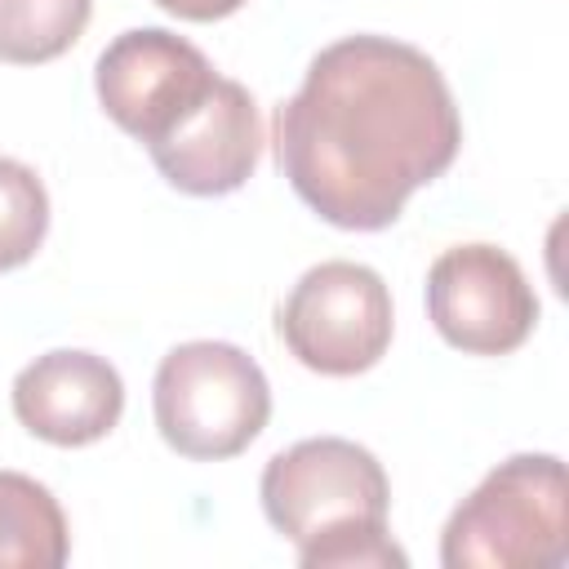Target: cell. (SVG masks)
<instances>
[{
  "mask_svg": "<svg viewBox=\"0 0 569 569\" xmlns=\"http://www.w3.org/2000/svg\"><path fill=\"white\" fill-rule=\"evenodd\" d=\"M462 147L440 67L391 36L325 44L298 93L276 107V164L293 196L342 231L391 227Z\"/></svg>",
  "mask_w": 569,
  "mask_h": 569,
  "instance_id": "obj_1",
  "label": "cell"
},
{
  "mask_svg": "<svg viewBox=\"0 0 569 569\" xmlns=\"http://www.w3.org/2000/svg\"><path fill=\"white\" fill-rule=\"evenodd\" d=\"M262 511L298 547L302 569H387L409 556L387 533L391 485L382 462L342 436H311L262 467Z\"/></svg>",
  "mask_w": 569,
  "mask_h": 569,
  "instance_id": "obj_2",
  "label": "cell"
},
{
  "mask_svg": "<svg viewBox=\"0 0 569 569\" xmlns=\"http://www.w3.org/2000/svg\"><path fill=\"white\" fill-rule=\"evenodd\" d=\"M569 560V493L556 453L498 462L440 533L445 569H560Z\"/></svg>",
  "mask_w": 569,
  "mask_h": 569,
  "instance_id": "obj_3",
  "label": "cell"
},
{
  "mask_svg": "<svg viewBox=\"0 0 569 569\" xmlns=\"http://www.w3.org/2000/svg\"><path fill=\"white\" fill-rule=\"evenodd\" d=\"M151 409L173 453L191 462H218L244 453L262 436L271 418V387L249 351L200 338L173 347L160 360Z\"/></svg>",
  "mask_w": 569,
  "mask_h": 569,
  "instance_id": "obj_4",
  "label": "cell"
},
{
  "mask_svg": "<svg viewBox=\"0 0 569 569\" xmlns=\"http://www.w3.org/2000/svg\"><path fill=\"white\" fill-rule=\"evenodd\" d=\"M276 329L298 365L325 378H356L391 347V293L365 262H320L302 271L276 311Z\"/></svg>",
  "mask_w": 569,
  "mask_h": 569,
  "instance_id": "obj_5",
  "label": "cell"
},
{
  "mask_svg": "<svg viewBox=\"0 0 569 569\" xmlns=\"http://www.w3.org/2000/svg\"><path fill=\"white\" fill-rule=\"evenodd\" d=\"M218 84L213 62L164 27H133L116 36L93 67L102 111L142 147L160 142Z\"/></svg>",
  "mask_w": 569,
  "mask_h": 569,
  "instance_id": "obj_6",
  "label": "cell"
},
{
  "mask_svg": "<svg viewBox=\"0 0 569 569\" xmlns=\"http://www.w3.org/2000/svg\"><path fill=\"white\" fill-rule=\"evenodd\" d=\"M427 316L467 356H507L538 325V293L498 244H453L427 271Z\"/></svg>",
  "mask_w": 569,
  "mask_h": 569,
  "instance_id": "obj_7",
  "label": "cell"
},
{
  "mask_svg": "<svg viewBox=\"0 0 569 569\" xmlns=\"http://www.w3.org/2000/svg\"><path fill=\"white\" fill-rule=\"evenodd\" d=\"M160 178L187 196H227L240 191L262 156V116L253 93L218 76L209 98L187 111L160 142L147 147Z\"/></svg>",
  "mask_w": 569,
  "mask_h": 569,
  "instance_id": "obj_8",
  "label": "cell"
},
{
  "mask_svg": "<svg viewBox=\"0 0 569 569\" xmlns=\"http://www.w3.org/2000/svg\"><path fill=\"white\" fill-rule=\"evenodd\" d=\"M13 418L44 445L80 449L102 440L124 413V382L111 360L76 347L36 356L13 378Z\"/></svg>",
  "mask_w": 569,
  "mask_h": 569,
  "instance_id": "obj_9",
  "label": "cell"
},
{
  "mask_svg": "<svg viewBox=\"0 0 569 569\" xmlns=\"http://www.w3.org/2000/svg\"><path fill=\"white\" fill-rule=\"evenodd\" d=\"M71 533L58 498L22 476L0 471V569H62Z\"/></svg>",
  "mask_w": 569,
  "mask_h": 569,
  "instance_id": "obj_10",
  "label": "cell"
},
{
  "mask_svg": "<svg viewBox=\"0 0 569 569\" xmlns=\"http://www.w3.org/2000/svg\"><path fill=\"white\" fill-rule=\"evenodd\" d=\"M93 0H0V62L62 58L89 27Z\"/></svg>",
  "mask_w": 569,
  "mask_h": 569,
  "instance_id": "obj_11",
  "label": "cell"
},
{
  "mask_svg": "<svg viewBox=\"0 0 569 569\" xmlns=\"http://www.w3.org/2000/svg\"><path fill=\"white\" fill-rule=\"evenodd\" d=\"M49 231V196L31 164L0 156V271L36 258Z\"/></svg>",
  "mask_w": 569,
  "mask_h": 569,
  "instance_id": "obj_12",
  "label": "cell"
},
{
  "mask_svg": "<svg viewBox=\"0 0 569 569\" xmlns=\"http://www.w3.org/2000/svg\"><path fill=\"white\" fill-rule=\"evenodd\" d=\"M156 4L187 22H218V18H231L244 0H156Z\"/></svg>",
  "mask_w": 569,
  "mask_h": 569,
  "instance_id": "obj_13",
  "label": "cell"
}]
</instances>
